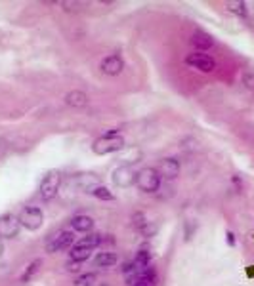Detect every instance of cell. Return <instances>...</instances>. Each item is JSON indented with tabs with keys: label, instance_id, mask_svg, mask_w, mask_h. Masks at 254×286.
<instances>
[{
	"label": "cell",
	"instance_id": "1",
	"mask_svg": "<svg viewBox=\"0 0 254 286\" xmlns=\"http://www.w3.org/2000/svg\"><path fill=\"white\" fill-rule=\"evenodd\" d=\"M122 147H124V139H122V135L118 133V130H111V132H107L105 135H101V137H98L96 141H94L92 145V151L96 154H111V153H117V151H122Z\"/></svg>",
	"mask_w": 254,
	"mask_h": 286
},
{
	"label": "cell",
	"instance_id": "2",
	"mask_svg": "<svg viewBox=\"0 0 254 286\" xmlns=\"http://www.w3.org/2000/svg\"><path fill=\"white\" fill-rule=\"evenodd\" d=\"M136 185L143 193H157L161 187V174L155 168H141L136 174Z\"/></svg>",
	"mask_w": 254,
	"mask_h": 286
},
{
	"label": "cell",
	"instance_id": "3",
	"mask_svg": "<svg viewBox=\"0 0 254 286\" xmlns=\"http://www.w3.org/2000/svg\"><path fill=\"white\" fill-rule=\"evenodd\" d=\"M59 185H61V174L58 172V170H50L46 176L42 177V181H40V197L42 200H52V198H56L58 195V191H59Z\"/></svg>",
	"mask_w": 254,
	"mask_h": 286
},
{
	"label": "cell",
	"instance_id": "4",
	"mask_svg": "<svg viewBox=\"0 0 254 286\" xmlns=\"http://www.w3.org/2000/svg\"><path fill=\"white\" fill-rule=\"evenodd\" d=\"M18 220L21 223V227L29 229V231H37L44 221V214H42V210L39 206H27L20 212Z\"/></svg>",
	"mask_w": 254,
	"mask_h": 286
},
{
	"label": "cell",
	"instance_id": "5",
	"mask_svg": "<svg viewBox=\"0 0 254 286\" xmlns=\"http://www.w3.org/2000/svg\"><path fill=\"white\" fill-rule=\"evenodd\" d=\"M73 242H75V233H73V231H59L58 235H54V237L48 241L46 250L50 254H56V252L73 248Z\"/></svg>",
	"mask_w": 254,
	"mask_h": 286
},
{
	"label": "cell",
	"instance_id": "6",
	"mask_svg": "<svg viewBox=\"0 0 254 286\" xmlns=\"http://www.w3.org/2000/svg\"><path fill=\"white\" fill-rule=\"evenodd\" d=\"M185 65L193 67V69H197L201 73H212L216 69V61L210 56H207V54L195 52V54H189L185 57Z\"/></svg>",
	"mask_w": 254,
	"mask_h": 286
},
{
	"label": "cell",
	"instance_id": "7",
	"mask_svg": "<svg viewBox=\"0 0 254 286\" xmlns=\"http://www.w3.org/2000/svg\"><path fill=\"white\" fill-rule=\"evenodd\" d=\"M20 229H21V223H20V220L14 214L0 216V239H14V237H18Z\"/></svg>",
	"mask_w": 254,
	"mask_h": 286
},
{
	"label": "cell",
	"instance_id": "8",
	"mask_svg": "<svg viewBox=\"0 0 254 286\" xmlns=\"http://www.w3.org/2000/svg\"><path fill=\"white\" fill-rule=\"evenodd\" d=\"M113 183L120 189H126L130 185L136 183V172L132 170V166H118L113 172Z\"/></svg>",
	"mask_w": 254,
	"mask_h": 286
},
{
	"label": "cell",
	"instance_id": "9",
	"mask_svg": "<svg viewBox=\"0 0 254 286\" xmlns=\"http://www.w3.org/2000/svg\"><path fill=\"white\" fill-rule=\"evenodd\" d=\"M99 69H101L105 75H109V76H117V75L122 73L124 61H122V57H120L118 54H111V56H107L105 59H101Z\"/></svg>",
	"mask_w": 254,
	"mask_h": 286
},
{
	"label": "cell",
	"instance_id": "10",
	"mask_svg": "<svg viewBox=\"0 0 254 286\" xmlns=\"http://www.w3.org/2000/svg\"><path fill=\"white\" fill-rule=\"evenodd\" d=\"M159 174L168 179L180 176V162L176 158H162L159 162Z\"/></svg>",
	"mask_w": 254,
	"mask_h": 286
},
{
	"label": "cell",
	"instance_id": "11",
	"mask_svg": "<svg viewBox=\"0 0 254 286\" xmlns=\"http://www.w3.org/2000/svg\"><path fill=\"white\" fill-rule=\"evenodd\" d=\"M65 103L69 107H75V109H82V107L88 105V95L84 92H80V90H73L65 95Z\"/></svg>",
	"mask_w": 254,
	"mask_h": 286
},
{
	"label": "cell",
	"instance_id": "12",
	"mask_svg": "<svg viewBox=\"0 0 254 286\" xmlns=\"http://www.w3.org/2000/svg\"><path fill=\"white\" fill-rule=\"evenodd\" d=\"M71 227L75 229V231H78V233H90L94 227V220L90 216H75L73 220H71Z\"/></svg>",
	"mask_w": 254,
	"mask_h": 286
},
{
	"label": "cell",
	"instance_id": "13",
	"mask_svg": "<svg viewBox=\"0 0 254 286\" xmlns=\"http://www.w3.org/2000/svg\"><path fill=\"white\" fill-rule=\"evenodd\" d=\"M149 264H151V252L149 250H139V252H136V258L132 260V273L147 269Z\"/></svg>",
	"mask_w": 254,
	"mask_h": 286
},
{
	"label": "cell",
	"instance_id": "14",
	"mask_svg": "<svg viewBox=\"0 0 254 286\" xmlns=\"http://www.w3.org/2000/svg\"><path fill=\"white\" fill-rule=\"evenodd\" d=\"M191 44L195 46L197 50H208V48H212L214 40H212V37L207 35V33H195L191 37Z\"/></svg>",
	"mask_w": 254,
	"mask_h": 286
},
{
	"label": "cell",
	"instance_id": "15",
	"mask_svg": "<svg viewBox=\"0 0 254 286\" xmlns=\"http://www.w3.org/2000/svg\"><path fill=\"white\" fill-rule=\"evenodd\" d=\"M77 181H78V187L82 191H94L98 187V176L96 174H80L77 177Z\"/></svg>",
	"mask_w": 254,
	"mask_h": 286
},
{
	"label": "cell",
	"instance_id": "16",
	"mask_svg": "<svg viewBox=\"0 0 254 286\" xmlns=\"http://www.w3.org/2000/svg\"><path fill=\"white\" fill-rule=\"evenodd\" d=\"M90 256H92V250H88V248H80V246H75V244H73V248H71V252H69L71 262H77V264L86 262Z\"/></svg>",
	"mask_w": 254,
	"mask_h": 286
},
{
	"label": "cell",
	"instance_id": "17",
	"mask_svg": "<svg viewBox=\"0 0 254 286\" xmlns=\"http://www.w3.org/2000/svg\"><path fill=\"white\" fill-rule=\"evenodd\" d=\"M101 244V235H96V233H90L86 237H82L80 241L75 242V246H80V248H88V250H94Z\"/></svg>",
	"mask_w": 254,
	"mask_h": 286
},
{
	"label": "cell",
	"instance_id": "18",
	"mask_svg": "<svg viewBox=\"0 0 254 286\" xmlns=\"http://www.w3.org/2000/svg\"><path fill=\"white\" fill-rule=\"evenodd\" d=\"M117 264V256L113 252H101L96 256V265L98 267H113Z\"/></svg>",
	"mask_w": 254,
	"mask_h": 286
},
{
	"label": "cell",
	"instance_id": "19",
	"mask_svg": "<svg viewBox=\"0 0 254 286\" xmlns=\"http://www.w3.org/2000/svg\"><path fill=\"white\" fill-rule=\"evenodd\" d=\"M40 265H42V260H35L33 264L29 265L27 269H25V273L21 275V283H29L37 273H39V269H40Z\"/></svg>",
	"mask_w": 254,
	"mask_h": 286
},
{
	"label": "cell",
	"instance_id": "20",
	"mask_svg": "<svg viewBox=\"0 0 254 286\" xmlns=\"http://www.w3.org/2000/svg\"><path fill=\"white\" fill-rule=\"evenodd\" d=\"M90 193H92V197H96L98 200H107V202H109V200H115V195H113L107 187H103V185H98V187H96L94 191H90Z\"/></svg>",
	"mask_w": 254,
	"mask_h": 286
},
{
	"label": "cell",
	"instance_id": "21",
	"mask_svg": "<svg viewBox=\"0 0 254 286\" xmlns=\"http://www.w3.org/2000/svg\"><path fill=\"white\" fill-rule=\"evenodd\" d=\"M230 10L233 14H237L239 18H249V10H247V4L245 2H231Z\"/></svg>",
	"mask_w": 254,
	"mask_h": 286
},
{
	"label": "cell",
	"instance_id": "22",
	"mask_svg": "<svg viewBox=\"0 0 254 286\" xmlns=\"http://www.w3.org/2000/svg\"><path fill=\"white\" fill-rule=\"evenodd\" d=\"M94 283H96V273H84L75 281V286H94Z\"/></svg>",
	"mask_w": 254,
	"mask_h": 286
},
{
	"label": "cell",
	"instance_id": "23",
	"mask_svg": "<svg viewBox=\"0 0 254 286\" xmlns=\"http://www.w3.org/2000/svg\"><path fill=\"white\" fill-rule=\"evenodd\" d=\"M243 82H245L249 88H254V75L251 71H247V73L243 75Z\"/></svg>",
	"mask_w": 254,
	"mask_h": 286
},
{
	"label": "cell",
	"instance_id": "24",
	"mask_svg": "<svg viewBox=\"0 0 254 286\" xmlns=\"http://www.w3.org/2000/svg\"><path fill=\"white\" fill-rule=\"evenodd\" d=\"M134 286H157V277H153V279H143V281L136 283Z\"/></svg>",
	"mask_w": 254,
	"mask_h": 286
},
{
	"label": "cell",
	"instance_id": "25",
	"mask_svg": "<svg viewBox=\"0 0 254 286\" xmlns=\"http://www.w3.org/2000/svg\"><path fill=\"white\" fill-rule=\"evenodd\" d=\"M67 271H71V273H73V271H75V273H77V271H80V264H77V262H69V264H67Z\"/></svg>",
	"mask_w": 254,
	"mask_h": 286
},
{
	"label": "cell",
	"instance_id": "26",
	"mask_svg": "<svg viewBox=\"0 0 254 286\" xmlns=\"http://www.w3.org/2000/svg\"><path fill=\"white\" fill-rule=\"evenodd\" d=\"M226 242H228L230 246H235V235H233L231 231H228V233H226Z\"/></svg>",
	"mask_w": 254,
	"mask_h": 286
},
{
	"label": "cell",
	"instance_id": "27",
	"mask_svg": "<svg viewBox=\"0 0 254 286\" xmlns=\"http://www.w3.org/2000/svg\"><path fill=\"white\" fill-rule=\"evenodd\" d=\"M2 252H4V244H2V241H0V256H2Z\"/></svg>",
	"mask_w": 254,
	"mask_h": 286
}]
</instances>
